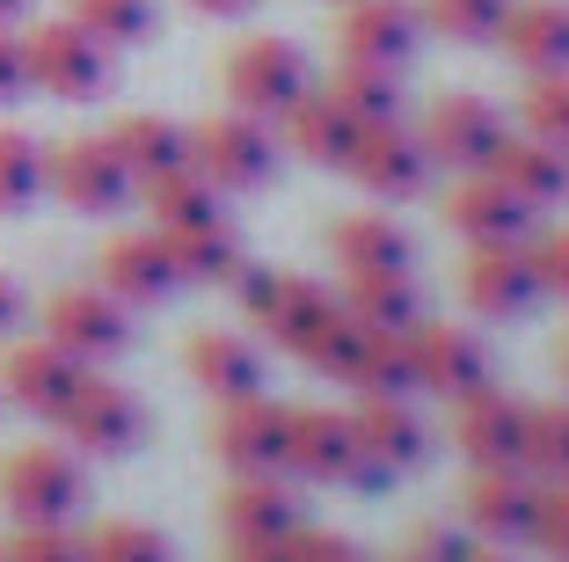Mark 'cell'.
<instances>
[{
    "label": "cell",
    "instance_id": "1",
    "mask_svg": "<svg viewBox=\"0 0 569 562\" xmlns=\"http://www.w3.org/2000/svg\"><path fill=\"white\" fill-rule=\"evenodd\" d=\"M22 67H30V88H44L59 102H88L110 88V45H96L73 16H59L22 37Z\"/></svg>",
    "mask_w": 569,
    "mask_h": 562
},
{
    "label": "cell",
    "instance_id": "2",
    "mask_svg": "<svg viewBox=\"0 0 569 562\" xmlns=\"http://www.w3.org/2000/svg\"><path fill=\"white\" fill-rule=\"evenodd\" d=\"M307 96V59L292 37H241L227 51V102L241 117H284Z\"/></svg>",
    "mask_w": 569,
    "mask_h": 562
},
{
    "label": "cell",
    "instance_id": "3",
    "mask_svg": "<svg viewBox=\"0 0 569 562\" xmlns=\"http://www.w3.org/2000/svg\"><path fill=\"white\" fill-rule=\"evenodd\" d=\"M190 168H198L212 190H256V183L278 176V147H270L263 117H204L198 132H190Z\"/></svg>",
    "mask_w": 569,
    "mask_h": 562
},
{
    "label": "cell",
    "instance_id": "4",
    "mask_svg": "<svg viewBox=\"0 0 569 562\" xmlns=\"http://www.w3.org/2000/svg\"><path fill=\"white\" fill-rule=\"evenodd\" d=\"M0 504L22 519V526H59V519L81 504V467L59 446H16L0 461Z\"/></svg>",
    "mask_w": 569,
    "mask_h": 562
},
{
    "label": "cell",
    "instance_id": "5",
    "mask_svg": "<svg viewBox=\"0 0 569 562\" xmlns=\"http://www.w3.org/2000/svg\"><path fill=\"white\" fill-rule=\"evenodd\" d=\"M44 183L59 190V205H73V213H118V205L139 190V183L124 176L118 147H110V139H96V132L59 139V147L44 154Z\"/></svg>",
    "mask_w": 569,
    "mask_h": 562
},
{
    "label": "cell",
    "instance_id": "6",
    "mask_svg": "<svg viewBox=\"0 0 569 562\" xmlns=\"http://www.w3.org/2000/svg\"><path fill=\"white\" fill-rule=\"evenodd\" d=\"M44 336L67 351V358L102 365V358H118V351L132 344V315H124V299L96 293V285H67V293L44 299Z\"/></svg>",
    "mask_w": 569,
    "mask_h": 562
},
{
    "label": "cell",
    "instance_id": "7",
    "mask_svg": "<svg viewBox=\"0 0 569 562\" xmlns=\"http://www.w3.org/2000/svg\"><path fill=\"white\" fill-rule=\"evenodd\" d=\"M59 431H67L81 453L110 461V453H132V446H139L147 416H139V402L124 395L118 381H96V373H81V387H73L67 410H59Z\"/></svg>",
    "mask_w": 569,
    "mask_h": 562
},
{
    "label": "cell",
    "instance_id": "8",
    "mask_svg": "<svg viewBox=\"0 0 569 562\" xmlns=\"http://www.w3.org/2000/svg\"><path fill=\"white\" fill-rule=\"evenodd\" d=\"M351 438H358V482L409 475L423 461V424L402 395H366L351 410Z\"/></svg>",
    "mask_w": 569,
    "mask_h": 562
},
{
    "label": "cell",
    "instance_id": "9",
    "mask_svg": "<svg viewBox=\"0 0 569 562\" xmlns=\"http://www.w3.org/2000/svg\"><path fill=\"white\" fill-rule=\"evenodd\" d=\"M329 307L336 299L321 293L315 278H292V270H249V278H241V315H249L270 344H284V351H300L307 329H315Z\"/></svg>",
    "mask_w": 569,
    "mask_h": 562
},
{
    "label": "cell",
    "instance_id": "10",
    "mask_svg": "<svg viewBox=\"0 0 569 562\" xmlns=\"http://www.w3.org/2000/svg\"><path fill=\"white\" fill-rule=\"evenodd\" d=\"M343 168H351V183H358V190H372V198H417L431 154H423L417 132H402V125L387 117V125H358Z\"/></svg>",
    "mask_w": 569,
    "mask_h": 562
},
{
    "label": "cell",
    "instance_id": "11",
    "mask_svg": "<svg viewBox=\"0 0 569 562\" xmlns=\"http://www.w3.org/2000/svg\"><path fill=\"white\" fill-rule=\"evenodd\" d=\"M460 293H468V307H475V315H489V322L526 315V307L540 299L533 248H526V241H482L468 256V270H460Z\"/></svg>",
    "mask_w": 569,
    "mask_h": 562
},
{
    "label": "cell",
    "instance_id": "12",
    "mask_svg": "<svg viewBox=\"0 0 569 562\" xmlns=\"http://www.w3.org/2000/svg\"><path fill=\"white\" fill-rule=\"evenodd\" d=\"M417 8L409 0H351L343 8V22H336V45H343V59L351 67H387L402 73L409 59H417Z\"/></svg>",
    "mask_w": 569,
    "mask_h": 562
},
{
    "label": "cell",
    "instance_id": "13",
    "mask_svg": "<svg viewBox=\"0 0 569 562\" xmlns=\"http://www.w3.org/2000/svg\"><path fill=\"white\" fill-rule=\"evenodd\" d=\"M212 453L234 467V475H278L284 467V402H263V395L219 402Z\"/></svg>",
    "mask_w": 569,
    "mask_h": 562
},
{
    "label": "cell",
    "instance_id": "14",
    "mask_svg": "<svg viewBox=\"0 0 569 562\" xmlns=\"http://www.w3.org/2000/svg\"><path fill=\"white\" fill-rule=\"evenodd\" d=\"M423 154L431 161H446V168H482L489 154H497V139H503V117L489 110L482 96H438L431 110H423Z\"/></svg>",
    "mask_w": 569,
    "mask_h": 562
},
{
    "label": "cell",
    "instance_id": "15",
    "mask_svg": "<svg viewBox=\"0 0 569 562\" xmlns=\"http://www.w3.org/2000/svg\"><path fill=\"white\" fill-rule=\"evenodd\" d=\"M452 438L475 467H519V446H526V402L497 395V387H475V395L452 402Z\"/></svg>",
    "mask_w": 569,
    "mask_h": 562
},
{
    "label": "cell",
    "instance_id": "16",
    "mask_svg": "<svg viewBox=\"0 0 569 562\" xmlns=\"http://www.w3.org/2000/svg\"><path fill=\"white\" fill-rule=\"evenodd\" d=\"M409 373H417V387L460 402V395H475V387L489 381V358H482V344H475L468 329H452V322H417V329H409Z\"/></svg>",
    "mask_w": 569,
    "mask_h": 562
},
{
    "label": "cell",
    "instance_id": "17",
    "mask_svg": "<svg viewBox=\"0 0 569 562\" xmlns=\"http://www.w3.org/2000/svg\"><path fill=\"white\" fill-rule=\"evenodd\" d=\"M284 467L307 482H358L351 416L336 410H284Z\"/></svg>",
    "mask_w": 569,
    "mask_h": 562
},
{
    "label": "cell",
    "instance_id": "18",
    "mask_svg": "<svg viewBox=\"0 0 569 562\" xmlns=\"http://www.w3.org/2000/svg\"><path fill=\"white\" fill-rule=\"evenodd\" d=\"M526 219H533V205H519L497 176H482V168H475L468 183H452V190H446V227L460 234L468 248H482V241H519Z\"/></svg>",
    "mask_w": 569,
    "mask_h": 562
},
{
    "label": "cell",
    "instance_id": "19",
    "mask_svg": "<svg viewBox=\"0 0 569 562\" xmlns=\"http://www.w3.org/2000/svg\"><path fill=\"white\" fill-rule=\"evenodd\" d=\"M0 387H8V402H22L30 416H59L67 395L81 387V358H67L51 336L44 344H16L8 358H0Z\"/></svg>",
    "mask_w": 569,
    "mask_h": 562
},
{
    "label": "cell",
    "instance_id": "20",
    "mask_svg": "<svg viewBox=\"0 0 569 562\" xmlns=\"http://www.w3.org/2000/svg\"><path fill=\"white\" fill-rule=\"evenodd\" d=\"M482 176H497L503 190H511V198L519 205H555L569 190V147H548V139H497V154H489L482 161Z\"/></svg>",
    "mask_w": 569,
    "mask_h": 562
},
{
    "label": "cell",
    "instance_id": "21",
    "mask_svg": "<svg viewBox=\"0 0 569 562\" xmlns=\"http://www.w3.org/2000/svg\"><path fill=\"white\" fill-rule=\"evenodd\" d=\"M176 264H168L161 234H118V241L102 248V293L124 299V307H153V299L176 293Z\"/></svg>",
    "mask_w": 569,
    "mask_h": 562
},
{
    "label": "cell",
    "instance_id": "22",
    "mask_svg": "<svg viewBox=\"0 0 569 562\" xmlns=\"http://www.w3.org/2000/svg\"><path fill=\"white\" fill-rule=\"evenodd\" d=\"M497 45L526 73H569V0H519L503 16Z\"/></svg>",
    "mask_w": 569,
    "mask_h": 562
},
{
    "label": "cell",
    "instance_id": "23",
    "mask_svg": "<svg viewBox=\"0 0 569 562\" xmlns=\"http://www.w3.org/2000/svg\"><path fill=\"white\" fill-rule=\"evenodd\" d=\"M190 381L204 387L212 402H241V395H263V358H256L249 336H227V329H198L190 336Z\"/></svg>",
    "mask_w": 569,
    "mask_h": 562
},
{
    "label": "cell",
    "instance_id": "24",
    "mask_svg": "<svg viewBox=\"0 0 569 562\" xmlns=\"http://www.w3.org/2000/svg\"><path fill=\"white\" fill-rule=\"evenodd\" d=\"M168 248V264H176V278L183 285H219V278H241V241L227 219H190V227H153Z\"/></svg>",
    "mask_w": 569,
    "mask_h": 562
},
{
    "label": "cell",
    "instance_id": "25",
    "mask_svg": "<svg viewBox=\"0 0 569 562\" xmlns=\"http://www.w3.org/2000/svg\"><path fill=\"white\" fill-rule=\"evenodd\" d=\"M284 139H292V154H300V161L343 168V154H351V139H358V117L343 110L329 88H307V96L284 110Z\"/></svg>",
    "mask_w": 569,
    "mask_h": 562
},
{
    "label": "cell",
    "instance_id": "26",
    "mask_svg": "<svg viewBox=\"0 0 569 562\" xmlns=\"http://www.w3.org/2000/svg\"><path fill=\"white\" fill-rule=\"evenodd\" d=\"M533 475L526 467H482V475L468 482V519L475 533H489V541H526V519H533Z\"/></svg>",
    "mask_w": 569,
    "mask_h": 562
},
{
    "label": "cell",
    "instance_id": "27",
    "mask_svg": "<svg viewBox=\"0 0 569 562\" xmlns=\"http://www.w3.org/2000/svg\"><path fill=\"white\" fill-rule=\"evenodd\" d=\"M358 329H417V278L402 270H343V299H336Z\"/></svg>",
    "mask_w": 569,
    "mask_h": 562
},
{
    "label": "cell",
    "instance_id": "28",
    "mask_svg": "<svg viewBox=\"0 0 569 562\" xmlns=\"http://www.w3.org/2000/svg\"><path fill=\"white\" fill-rule=\"evenodd\" d=\"M102 139L118 147V161H124L132 183H153V176H168V168H190V132L168 125V117H118Z\"/></svg>",
    "mask_w": 569,
    "mask_h": 562
},
{
    "label": "cell",
    "instance_id": "29",
    "mask_svg": "<svg viewBox=\"0 0 569 562\" xmlns=\"http://www.w3.org/2000/svg\"><path fill=\"white\" fill-rule=\"evenodd\" d=\"M219 526L227 533H292L300 526V504L278 475H234L219 496Z\"/></svg>",
    "mask_w": 569,
    "mask_h": 562
},
{
    "label": "cell",
    "instance_id": "30",
    "mask_svg": "<svg viewBox=\"0 0 569 562\" xmlns=\"http://www.w3.org/2000/svg\"><path fill=\"white\" fill-rule=\"evenodd\" d=\"M329 248H336V264H343V270H402V264H409V234L395 227L387 213H351V219H336Z\"/></svg>",
    "mask_w": 569,
    "mask_h": 562
},
{
    "label": "cell",
    "instance_id": "31",
    "mask_svg": "<svg viewBox=\"0 0 569 562\" xmlns=\"http://www.w3.org/2000/svg\"><path fill=\"white\" fill-rule=\"evenodd\" d=\"M351 387H366V395H402V387H417V373H409V329H366L358 336Z\"/></svg>",
    "mask_w": 569,
    "mask_h": 562
},
{
    "label": "cell",
    "instance_id": "32",
    "mask_svg": "<svg viewBox=\"0 0 569 562\" xmlns=\"http://www.w3.org/2000/svg\"><path fill=\"white\" fill-rule=\"evenodd\" d=\"M139 190H147V213H153V227H190V219H212V213H219L212 183H204L198 168H168V176L139 183Z\"/></svg>",
    "mask_w": 569,
    "mask_h": 562
},
{
    "label": "cell",
    "instance_id": "33",
    "mask_svg": "<svg viewBox=\"0 0 569 562\" xmlns=\"http://www.w3.org/2000/svg\"><path fill=\"white\" fill-rule=\"evenodd\" d=\"M519 467H526V475H548V482H569V402H540V410H526Z\"/></svg>",
    "mask_w": 569,
    "mask_h": 562
},
{
    "label": "cell",
    "instance_id": "34",
    "mask_svg": "<svg viewBox=\"0 0 569 562\" xmlns=\"http://www.w3.org/2000/svg\"><path fill=\"white\" fill-rule=\"evenodd\" d=\"M329 96L343 102V110H351L358 125H387V117L402 110V81H395V73H387V67H351V59L336 67Z\"/></svg>",
    "mask_w": 569,
    "mask_h": 562
},
{
    "label": "cell",
    "instance_id": "35",
    "mask_svg": "<svg viewBox=\"0 0 569 562\" xmlns=\"http://www.w3.org/2000/svg\"><path fill=\"white\" fill-rule=\"evenodd\" d=\"M67 16L81 22L96 45H147L153 37V0H67Z\"/></svg>",
    "mask_w": 569,
    "mask_h": 562
},
{
    "label": "cell",
    "instance_id": "36",
    "mask_svg": "<svg viewBox=\"0 0 569 562\" xmlns=\"http://www.w3.org/2000/svg\"><path fill=\"white\" fill-rule=\"evenodd\" d=\"M511 16V0H417V22H431L452 45H489Z\"/></svg>",
    "mask_w": 569,
    "mask_h": 562
},
{
    "label": "cell",
    "instance_id": "37",
    "mask_svg": "<svg viewBox=\"0 0 569 562\" xmlns=\"http://www.w3.org/2000/svg\"><path fill=\"white\" fill-rule=\"evenodd\" d=\"M44 190V147L16 125H0V213H22Z\"/></svg>",
    "mask_w": 569,
    "mask_h": 562
},
{
    "label": "cell",
    "instance_id": "38",
    "mask_svg": "<svg viewBox=\"0 0 569 562\" xmlns=\"http://www.w3.org/2000/svg\"><path fill=\"white\" fill-rule=\"evenodd\" d=\"M81 562H176V555H168V541L153 526H139V519H102L81 541Z\"/></svg>",
    "mask_w": 569,
    "mask_h": 562
},
{
    "label": "cell",
    "instance_id": "39",
    "mask_svg": "<svg viewBox=\"0 0 569 562\" xmlns=\"http://www.w3.org/2000/svg\"><path fill=\"white\" fill-rule=\"evenodd\" d=\"M519 117H526V132H533V139L569 147V73H533V81H526Z\"/></svg>",
    "mask_w": 569,
    "mask_h": 562
},
{
    "label": "cell",
    "instance_id": "40",
    "mask_svg": "<svg viewBox=\"0 0 569 562\" xmlns=\"http://www.w3.org/2000/svg\"><path fill=\"white\" fill-rule=\"evenodd\" d=\"M526 541L548 562H569V482H548L533 496V519H526Z\"/></svg>",
    "mask_w": 569,
    "mask_h": 562
},
{
    "label": "cell",
    "instance_id": "41",
    "mask_svg": "<svg viewBox=\"0 0 569 562\" xmlns=\"http://www.w3.org/2000/svg\"><path fill=\"white\" fill-rule=\"evenodd\" d=\"M0 562H81V541H73L67 526H22L0 541Z\"/></svg>",
    "mask_w": 569,
    "mask_h": 562
},
{
    "label": "cell",
    "instance_id": "42",
    "mask_svg": "<svg viewBox=\"0 0 569 562\" xmlns=\"http://www.w3.org/2000/svg\"><path fill=\"white\" fill-rule=\"evenodd\" d=\"M533 270H540V293L569 299V227H555V234L533 241Z\"/></svg>",
    "mask_w": 569,
    "mask_h": 562
},
{
    "label": "cell",
    "instance_id": "43",
    "mask_svg": "<svg viewBox=\"0 0 569 562\" xmlns=\"http://www.w3.org/2000/svg\"><path fill=\"white\" fill-rule=\"evenodd\" d=\"M284 562H366L343 533H307V526H292V541H284Z\"/></svg>",
    "mask_w": 569,
    "mask_h": 562
},
{
    "label": "cell",
    "instance_id": "44",
    "mask_svg": "<svg viewBox=\"0 0 569 562\" xmlns=\"http://www.w3.org/2000/svg\"><path fill=\"white\" fill-rule=\"evenodd\" d=\"M292 533H227V562H284Z\"/></svg>",
    "mask_w": 569,
    "mask_h": 562
},
{
    "label": "cell",
    "instance_id": "45",
    "mask_svg": "<svg viewBox=\"0 0 569 562\" xmlns=\"http://www.w3.org/2000/svg\"><path fill=\"white\" fill-rule=\"evenodd\" d=\"M30 88V67H22V37L0 30V102H16Z\"/></svg>",
    "mask_w": 569,
    "mask_h": 562
},
{
    "label": "cell",
    "instance_id": "46",
    "mask_svg": "<svg viewBox=\"0 0 569 562\" xmlns=\"http://www.w3.org/2000/svg\"><path fill=\"white\" fill-rule=\"evenodd\" d=\"M409 548H417L423 562H460V555H468V541H452V533H438V526H423Z\"/></svg>",
    "mask_w": 569,
    "mask_h": 562
},
{
    "label": "cell",
    "instance_id": "47",
    "mask_svg": "<svg viewBox=\"0 0 569 562\" xmlns=\"http://www.w3.org/2000/svg\"><path fill=\"white\" fill-rule=\"evenodd\" d=\"M22 315V293H16V278H8V270H0V329H8V322Z\"/></svg>",
    "mask_w": 569,
    "mask_h": 562
},
{
    "label": "cell",
    "instance_id": "48",
    "mask_svg": "<svg viewBox=\"0 0 569 562\" xmlns=\"http://www.w3.org/2000/svg\"><path fill=\"white\" fill-rule=\"evenodd\" d=\"M190 8H198V16H249L256 0H190Z\"/></svg>",
    "mask_w": 569,
    "mask_h": 562
},
{
    "label": "cell",
    "instance_id": "49",
    "mask_svg": "<svg viewBox=\"0 0 569 562\" xmlns=\"http://www.w3.org/2000/svg\"><path fill=\"white\" fill-rule=\"evenodd\" d=\"M22 8H30V0H0V22H16Z\"/></svg>",
    "mask_w": 569,
    "mask_h": 562
},
{
    "label": "cell",
    "instance_id": "50",
    "mask_svg": "<svg viewBox=\"0 0 569 562\" xmlns=\"http://www.w3.org/2000/svg\"><path fill=\"white\" fill-rule=\"evenodd\" d=\"M460 562H503V555H489V548H468V555H460Z\"/></svg>",
    "mask_w": 569,
    "mask_h": 562
},
{
    "label": "cell",
    "instance_id": "51",
    "mask_svg": "<svg viewBox=\"0 0 569 562\" xmlns=\"http://www.w3.org/2000/svg\"><path fill=\"white\" fill-rule=\"evenodd\" d=\"M555 365H562V387H569V336H562V351H555Z\"/></svg>",
    "mask_w": 569,
    "mask_h": 562
},
{
    "label": "cell",
    "instance_id": "52",
    "mask_svg": "<svg viewBox=\"0 0 569 562\" xmlns=\"http://www.w3.org/2000/svg\"><path fill=\"white\" fill-rule=\"evenodd\" d=\"M395 562H423V555H417V548H402V555H395Z\"/></svg>",
    "mask_w": 569,
    "mask_h": 562
}]
</instances>
